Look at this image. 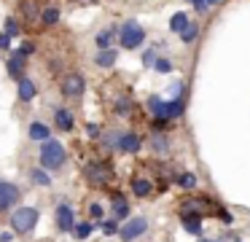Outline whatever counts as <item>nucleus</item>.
<instances>
[{"label": "nucleus", "instance_id": "1", "mask_svg": "<svg viewBox=\"0 0 250 242\" xmlns=\"http://www.w3.org/2000/svg\"><path fill=\"white\" fill-rule=\"evenodd\" d=\"M41 164L46 170H60L65 164V148H62L57 140H46L43 148H41Z\"/></svg>", "mask_w": 250, "mask_h": 242}, {"label": "nucleus", "instance_id": "2", "mask_svg": "<svg viewBox=\"0 0 250 242\" xmlns=\"http://www.w3.org/2000/svg\"><path fill=\"white\" fill-rule=\"evenodd\" d=\"M35 223H38V210L35 207H19L17 213L11 215V226H14V231H19V234L30 231Z\"/></svg>", "mask_w": 250, "mask_h": 242}, {"label": "nucleus", "instance_id": "3", "mask_svg": "<svg viewBox=\"0 0 250 242\" xmlns=\"http://www.w3.org/2000/svg\"><path fill=\"white\" fill-rule=\"evenodd\" d=\"M148 105H151V110L156 113L159 118H178L180 113H183V105H180V102H164V100H159V97H151Z\"/></svg>", "mask_w": 250, "mask_h": 242}, {"label": "nucleus", "instance_id": "4", "mask_svg": "<svg viewBox=\"0 0 250 242\" xmlns=\"http://www.w3.org/2000/svg\"><path fill=\"white\" fill-rule=\"evenodd\" d=\"M143 38H146V32H143L140 24H135V22H129V24H124V30H121V46L124 48H135L143 43Z\"/></svg>", "mask_w": 250, "mask_h": 242}, {"label": "nucleus", "instance_id": "5", "mask_svg": "<svg viewBox=\"0 0 250 242\" xmlns=\"http://www.w3.org/2000/svg\"><path fill=\"white\" fill-rule=\"evenodd\" d=\"M83 78L81 73H67L65 78H62V91H65L67 97H81L83 94Z\"/></svg>", "mask_w": 250, "mask_h": 242}, {"label": "nucleus", "instance_id": "6", "mask_svg": "<svg viewBox=\"0 0 250 242\" xmlns=\"http://www.w3.org/2000/svg\"><path fill=\"white\" fill-rule=\"evenodd\" d=\"M146 229H148L146 218H135V220H129V223L121 226V240H124V242H132V240H137V237H140Z\"/></svg>", "mask_w": 250, "mask_h": 242}, {"label": "nucleus", "instance_id": "7", "mask_svg": "<svg viewBox=\"0 0 250 242\" xmlns=\"http://www.w3.org/2000/svg\"><path fill=\"white\" fill-rule=\"evenodd\" d=\"M17 199H19V188L14 186V183L0 180V210H8Z\"/></svg>", "mask_w": 250, "mask_h": 242}, {"label": "nucleus", "instance_id": "8", "mask_svg": "<svg viewBox=\"0 0 250 242\" xmlns=\"http://www.w3.org/2000/svg\"><path fill=\"white\" fill-rule=\"evenodd\" d=\"M110 175H113V170L108 164H92L86 170V177L92 183H105V180H110Z\"/></svg>", "mask_w": 250, "mask_h": 242}, {"label": "nucleus", "instance_id": "9", "mask_svg": "<svg viewBox=\"0 0 250 242\" xmlns=\"http://www.w3.org/2000/svg\"><path fill=\"white\" fill-rule=\"evenodd\" d=\"M57 223H60L62 231H70L73 229V223H76V220H73V210L67 207V204H62V207L57 210Z\"/></svg>", "mask_w": 250, "mask_h": 242}, {"label": "nucleus", "instance_id": "10", "mask_svg": "<svg viewBox=\"0 0 250 242\" xmlns=\"http://www.w3.org/2000/svg\"><path fill=\"white\" fill-rule=\"evenodd\" d=\"M119 148L126 151V154H135V151L140 148V137H137V134H121V137H119Z\"/></svg>", "mask_w": 250, "mask_h": 242}, {"label": "nucleus", "instance_id": "11", "mask_svg": "<svg viewBox=\"0 0 250 242\" xmlns=\"http://www.w3.org/2000/svg\"><path fill=\"white\" fill-rule=\"evenodd\" d=\"M183 223H186V231H191V234H199V231H202V215L186 213V215H183Z\"/></svg>", "mask_w": 250, "mask_h": 242}, {"label": "nucleus", "instance_id": "12", "mask_svg": "<svg viewBox=\"0 0 250 242\" xmlns=\"http://www.w3.org/2000/svg\"><path fill=\"white\" fill-rule=\"evenodd\" d=\"M19 97H22L24 102L33 100V97H35V84H33V81H27V78L19 81Z\"/></svg>", "mask_w": 250, "mask_h": 242}, {"label": "nucleus", "instance_id": "13", "mask_svg": "<svg viewBox=\"0 0 250 242\" xmlns=\"http://www.w3.org/2000/svg\"><path fill=\"white\" fill-rule=\"evenodd\" d=\"M169 27H172L175 32H180V35H183V30L188 27V16H186L183 11H178V14H175L172 19H169Z\"/></svg>", "mask_w": 250, "mask_h": 242}, {"label": "nucleus", "instance_id": "14", "mask_svg": "<svg viewBox=\"0 0 250 242\" xmlns=\"http://www.w3.org/2000/svg\"><path fill=\"white\" fill-rule=\"evenodd\" d=\"M113 62H116V51H113V48H103V51L97 54V65H100V67H110Z\"/></svg>", "mask_w": 250, "mask_h": 242}, {"label": "nucleus", "instance_id": "15", "mask_svg": "<svg viewBox=\"0 0 250 242\" xmlns=\"http://www.w3.org/2000/svg\"><path fill=\"white\" fill-rule=\"evenodd\" d=\"M132 191H135L137 197H148V194H151V183L143 180V177H135V180H132Z\"/></svg>", "mask_w": 250, "mask_h": 242}, {"label": "nucleus", "instance_id": "16", "mask_svg": "<svg viewBox=\"0 0 250 242\" xmlns=\"http://www.w3.org/2000/svg\"><path fill=\"white\" fill-rule=\"evenodd\" d=\"M30 137H33V140H43V143H46V137H49V127H46V124H33V127H30Z\"/></svg>", "mask_w": 250, "mask_h": 242}, {"label": "nucleus", "instance_id": "17", "mask_svg": "<svg viewBox=\"0 0 250 242\" xmlns=\"http://www.w3.org/2000/svg\"><path fill=\"white\" fill-rule=\"evenodd\" d=\"M113 213H116V218H126V215H129V204L124 202V197L113 199Z\"/></svg>", "mask_w": 250, "mask_h": 242}, {"label": "nucleus", "instance_id": "18", "mask_svg": "<svg viewBox=\"0 0 250 242\" xmlns=\"http://www.w3.org/2000/svg\"><path fill=\"white\" fill-rule=\"evenodd\" d=\"M57 127L65 129V132H67V129H73V116L67 110H57Z\"/></svg>", "mask_w": 250, "mask_h": 242}, {"label": "nucleus", "instance_id": "19", "mask_svg": "<svg viewBox=\"0 0 250 242\" xmlns=\"http://www.w3.org/2000/svg\"><path fill=\"white\" fill-rule=\"evenodd\" d=\"M57 22H60V8L49 5V8L43 11V24H57Z\"/></svg>", "mask_w": 250, "mask_h": 242}, {"label": "nucleus", "instance_id": "20", "mask_svg": "<svg viewBox=\"0 0 250 242\" xmlns=\"http://www.w3.org/2000/svg\"><path fill=\"white\" fill-rule=\"evenodd\" d=\"M8 75H11V78L22 75V59H11V62H8Z\"/></svg>", "mask_w": 250, "mask_h": 242}, {"label": "nucleus", "instance_id": "21", "mask_svg": "<svg viewBox=\"0 0 250 242\" xmlns=\"http://www.w3.org/2000/svg\"><path fill=\"white\" fill-rule=\"evenodd\" d=\"M33 180L38 183V186H49V183H51V180H49V175H46L43 170H35V172H33Z\"/></svg>", "mask_w": 250, "mask_h": 242}, {"label": "nucleus", "instance_id": "22", "mask_svg": "<svg viewBox=\"0 0 250 242\" xmlns=\"http://www.w3.org/2000/svg\"><path fill=\"white\" fill-rule=\"evenodd\" d=\"M89 234H92V223H78L76 226V237L83 240V237H89Z\"/></svg>", "mask_w": 250, "mask_h": 242}, {"label": "nucleus", "instance_id": "23", "mask_svg": "<svg viewBox=\"0 0 250 242\" xmlns=\"http://www.w3.org/2000/svg\"><path fill=\"white\" fill-rule=\"evenodd\" d=\"M180 186H183V188H191V186H194V183H196V177L194 175H191V172H186V175H180Z\"/></svg>", "mask_w": 250, "mask_h": 242}, {"label": "nucleus", "instance_id": "24", "mask_svg": "<svg viewBox=\"0 0 250 242\" xmlns=\"http://www.w3.org/2000/svg\"><path fill=\"white\" fill-rule=\"evenodd\" d=\"M110 38H113V32H100V35H97V43H100V46H103V48H108V43H110Z\"/></svg>", "mask_w": 250, "mask_h": 242}, {"label": "nucleus", "instance_id": "25", "mask_svg": "<svg viewBox=\"0 0 250 242\" xmlns=\"http://www.w3.org/2000/svg\"><path fill=\"white\" fill-rule=\"evenodd\" d=\"M194 38H196V27H194V24H188V27L183 30V41H186V43H191Z\"/></svg>", "mask_w": 250, "mask_h": 242}, {"label": "nucleus", "instance_id": "26", "mask_svg": "<svg viewBox=\"0 0 250 242\" xmlns=\"http://www.w3.org/2000/svg\"><path fill=\"white\" fill-rule=\"evenodd\" d=\"M17 32H19V24L14 19H8L6 22V35H17Z\"/></svg>", "mask_w": 250, "mask_h": 242}, {"label": "nucleus", "instance_id": "27", "mask_svg": "<svg viewBox=\"0 0 250 242\" xmlns=\"http://www.w3.org/2000/svg\"><path fill=\"white\" fill-rule=\"evenodd\" d=\"M22 8H24V14H27L30 19H33V16H35V5L30 3V0H24V3H22Z\"/></svg>", "mask_w": 250, "mask_h": 242}, {"label": "nucleus", "instance_id": "28", "mask_svg": "<svg viewBox=\"0 0 250 242\" xmlns=\"http://www.w3.org/2000/svg\"><path fill=\"white\" fill-rule=\"evenodd\" d=\"M156 70L159 73H169V62L167 59H156Z\"/></svg>", "mask_w": 250, "mask_h": 242}, {"label": "nucleus", "instance_id": "29", "mask_svg": "<svg viewBox=\"0 0 250 242\" xmlns=\"http://www.w3.org/2000/svg\"><path fill=\"white\" fill-rule=\"evenodd\" d=\"M19 54H22V57H30V54H33V43H24V46L19 48Z\"/></svg>", "mask_w": 250, "mask_h": 242}, {"label": "nucleus", "instance_id": "30", "mask_svg": "<svg viewBox=\"0 0 250 242\" xmlns=\"http://www.w3.org/2000/svg\"><path fill=\"white\" fill-rule=\"evenodd\" d=\"M103 229H105V234H113V231H119V226H116L113 220H108V223H105Z\"/></svg>", "mask_w": 250, "mask_h": 242}, {"label": "nucleus", "instance_id": "31", "mask_svg": "<svg viewBox=\"0 0 250 242\" xmlns=\"http://www.w3.org/2000/svg\"><path fill=\"white\" fill-rule=\"evenodd\" d=\"M89 213H92L94 218H100V215H103V207H100V204H92V207H89Z\"/></svg>", "mask_w": 250, "mask_h": 242}, {"label": "nucleus", "instance_id": "32", "mask_svg": "<svg viewBox=\"0 0 250 242\" xmlns=\"http://www.w3.org/2000/svg\"><path fill=\"white\" fill-rule=\"evenodd\" d=\"M194 5H196L199 11H207V0H194Z\"/></svg>", "mask_w": 250, "mask_h": 242}, {"label": "nucleus", "instance_id": "33", "mask_svg": "<svg viewBox=\"0 0 250 242\" xmlns=\"http://www.w3.org/2000/svg\"><path fill=\"white\" fill-rule=\"evenodd\" d=\"M8 43H11V41H8V35H0V48H8Z\"/></svg>", "mask_w": 250, "mask_h": 242}, {"label": "nucleus", "instance_id": "34", "mask_svg": "<svg viewBox=\"0 0 250 242\" xmlns=\"http://www.w3.org/2000/svg\"><path fill=\"white\" fill-rule=\"evenodd\" d=\"M215 3H221V0H207V5H215Z\"/></svg>", "mask_w": 250, "mask_h": 242}, {"label": "nucleus", "instance_id": "35", "mask_svg": "<svg viewBox=\"0 0 250 242\" xmlns=\"http://www.w3.org/2000/svg\"><path fill=\"white\" fill-rule=\"evenodd\" d=\"M199 242H212V240H199Z\"/></svg>", "mask_w": 250, "mask_h": 242}]
</instances>
